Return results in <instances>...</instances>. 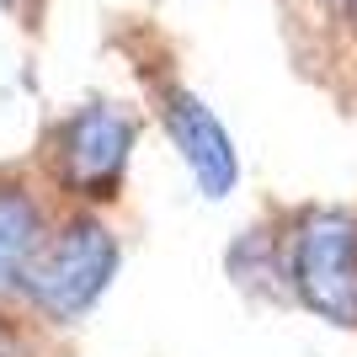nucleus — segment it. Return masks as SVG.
<instances>
[{
	"mask_svg": "<svg viewBox=\"0 0 357 357\" xmlns=\"http://www.w3.org/2000/svg\"><path fill=\"white\" fill-rule=\"evenodd\" d=\"M59 197L48 187L32 160L0 165V304H16L22 278H27L38 245L48 240L54 219H59Z\"/></svg>",
	"mask_w": 357,
	"mask_h": 357,
	"instance_id": "obj_5",
	"label": "nucleus"
},
{
	"mask_svg": "<svg viewBox=\"0 0 357 357\" xmlns=\"http://www.w3.org/2000/svg\"><path fill=\"white\" fill-rule=\"evenodd\" d=\"M139 80H144V91H149V112H155V123L171 134L176 155L187 160L192 181L203 187V197H224L229 187H235V176H240L229 128L213 118V107L203 102L176 70L139 59Z\"/></svg>",
	"mask_w": 357,
	"mask_h": 357,
	"instance_id": "obj_4",
	"label": "nucleus"
},
{
	"mask_svg": "<svg viewBox=\"0 0 357 357\" xmlns=\"http://www.w3.org/2000/svg\"><path fill=\"white\" fill-rule=\"evenodd\" d=\"M16 6H22V0H0V11H16Z\"/></svg>",
	"mask_w": 357,
	"mask_h": 357,
	"instance_id": "obj_7",
	"label": "nucleus"
},
{
	"mask_svg": "<svg viewBox=\"0 0 357 357\" xmlns=\"http://www.w3.org/2000/svg\"><path fill=\"white\" fill-rule=\"evenodd\" d=\"M278 229H283L288 304L342 331H357V208L336 203L283 208Z\"/></svg>",
	"mask_w": 357,
	"mask_h": 357,
	"instance_id": "obj_3",
	"label": "nucleus"
},
{
	"mask_svg": "<svg viewBox=\"0 0 357 357\" xmlns=\"http://www.w3.org/2000/svg\"><path fill=\"white\" fill-rule=\"evenodd\" d=\"M118 267H123V240L107 219V208H70L64 203L48 240L32 256L27 278H22L16 304L32 310L38 320H48V326L75 331L102 304Z\"/></svg>",
	"mask_w": 357,
	"mask_h": 357,
	"instance_id": "obj_2",
	"label": "nucleus"
},
{
	"mask_svg": "<svg viewBox=\"0 0 357 357\" xmlns=\"http://www.w3.org/2000/svg\"><path fill=\"white\" fill-rule=\"evenodd\" d=\"M134 144L139 112H128L123 102H80L43 123L27 160L70 208H118Z\"/></svg>",
	"mask_w": 357,
	"mask_h": 357,
	"instance_id": "obj_1",
	"label": "nucleus"
},
{
	"mask_svg": "<svg viewBox=\"0 0 357 357\" xmlns=\"http://www.w3.org/2000/svg\"><path fill=\"white\" fill-rule=\"evenodd\" d=\"M0 357H75L70 331L38 320L22 304H0Z\"/></svg>",
	"mask_w": 357,
	"mask_h": 357,
	"instance_id": "obj_6",
	"label": "nucleus"
}]
</instances>
